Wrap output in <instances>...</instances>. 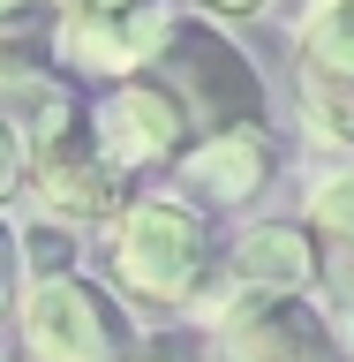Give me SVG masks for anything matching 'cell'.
<instances>
[{"label": "cell", "mask_w": 354, "mask_h": 362, "mask_svg": "<svg viewBox=\"0 0 354 362\" xmlns=\"http://www.w3.org/2000/svg\"><path fill=\"white\" fill-rule=\"evenodd\" d=\"M106 257H113L121 294L151 302V310H203L211 264H219L203 219L181 197H136V204H121V211H113V234H106Z\"/></svg>", "instance_id": "obj_1"}, {"label": "cell", "mask_w": 354, "mask_h": 362, "mask_svg": "<svg viewBox=\"0 0 354 362\" xmlns=\"http://www.w3.org/2000/svg\"><path fill=\"white\" fill-rule=\"evenodd\" d=\"M30 189L53 219H113L121 211V166L98 151V136L68 90H53L30 113Z\"/></svg>", "instance_id": "obj_2"}, {"label": "cell", "mask_w": 354, "mask_h": 362, "mask_svg": "<svg viewBox=\"0 0 354 362\" xmlns=\"http://www.w3.org/2000/svg\"><path fill=\"white\" fill-rule=\"evenodd\" d=\"M30 362H129V317L106 287L76 272H45L16 302Z\"/></svg>", "instance_id": "obj_3"}, {"label": "cell", "mask_w": 354, "mask_h": 362, "mask_svg": "<svg viewBox=\"0 0 354 362\" xmlns=\"http://www.w3.org/2000/svg\"><path fill=\"white\" fill-rule=\"evenodd\" d=\"M174 16L166 0H53V61L129 83L166 53Z\"/></svg>", "instance_id": "obj_4"}, {"label": "cell", "mask_w": 354, "mask_h": 362, "mask_svg": "<svg viewBox=\"0 0 354 362\" xmlns=\"http://www.w3.org/2000/svg\"><path fill=\"white\" fill-rule=\"evenodd\" d=\"M158 61H174V98L189 113V129L219 136V129H256L264 121V83L211 23H174V38Z\"/></svg>", "instance_id": "obj_5"}, {"label": "cell", "mask_w": 354, "mask_h": 362, "mask_svg": "<svg viewBox=\"0 0 354 362\" xmlns=\"http://www.w3.org/2000/svg\"><path fill=\"white\" fill-rule=\"evenodd\" d=\"M219 362H339L332 332L294 294H234L219 310Z\"/></svg>", "instance_id": "obj_6"}, {"label": "cell", "mask_w": 354, "mask_h": 362, "mask_svg": "<svg viewBox=\"0 0 354 362\" xmlns=\"http://www.w3.org/2000/svg\"><path fill=\"white\" fill-rule=\"evenodd\" d=\"M90 136H98V151L121 166V174H143V166H166L181 151V136H189V113L166 83L151 76H129V83H113L90 113Z\"/></svg>", "instance_id": "obj_7"}, {"label": "cell", "mask_w": 354, "mask_h": 362, "mask_svg": "<svg viewBox=\"0 0 354 362\" xmlns=\"http://www.w3.org/2000/svg\"><path fill=\"white\" fill-rule=\"evenodd\" d=\"M294 53L309 68V113L332 136H354V0H302Z\"/></svg>", "instance_id": "obj_8"}, {"label": "cell", "mask_w": 354, "mask_h": 362, "mask_svg": "<svg viewBox=\"0 0 354 362\" xmlns=\"http://www.w3.org/2000/svg\"><path fill=\"white\" fill-rule=\"evenodd\" d=\"M181 181H189L203 204H249V197L271 181V144H264V129H219V136H203L196 151L181 158Z\"/></svg>", "instance_id": "obj_9"}, {"label": "cell", "mask_w": 354, "mask_h": 362, "mask_svg": "<svg viewBox=\"0 0 354 362\" xmlns=\"http://www.w3.org/2000/svg\"><path fill=\"white\" fill-rule=\"evenodd\" d=\"M317 279V242L287 219H264L234 242V287L242 294H302Z\"/></svg>", "instance_id": "obj_10"}, {"label": "cell", "mask_w": 354, "mask_h": 362, "mask_svg": "<svg viewBox=\"0 0 354 362\" xmlns=\"http://www.w3.org/2000/svg\"><path fill=\"white\" fill-rule=\"evenodd\" d=\"M309 234L332 242V287H354V166H332L309 189Z\"/></svg>", "instance_id": "obj_11"}, {"label": "cell", "mask_w": 354, "mask_h": 362, "mask_svg": "<svg viewBox=\"0 0 354 362\" xmlns=\"http://www.w3.org/2000/svg\"><path fill=\"white\" fill-rule=\"evenodd\" d=\"M8 294H16V234L0 226V310H8Z\"/></svg>", "instance_id": "obj_12"}, {"label": "cell", "mask_w": 354, "mask_h": 362, "mask_svg": "<svg viewBox=\"0 0 354 362\" xmlns=\"http://www.w3.org/2000/svg\"><path fill=\"white\" fill-rule=\"evenodd\" d=\"M203 16H256V8H271V0H196Z\"/></svg>", "instance_id": "obj_13"}, {"label": "cell", "mask_w": 354, "mask_h": 362, "mask_svg": "<svg viewBox=\"0 0 354 362\" xmlns=\"http://www.w3.org/2000/svg\"><path fill=\"white\" fill-rule=\"evenodd\" d=\"M30 8H38V0H0V23H23Z\"/></svg>", "instance_id": "obj_14"}, {"label": "cell", "mask_w": 354, "mask_h": 362, "mask_svg": "<svg viewBox=\"0 0 354 362\" xmlns=\"http://www.w3.org/2000/svg\"><path fill=\"white\" fill-rule=\"evenodd\" d=\"M347 355H354V310H347Z\"/></svg>", "instance_id": "obj_15"}]
</instances>
